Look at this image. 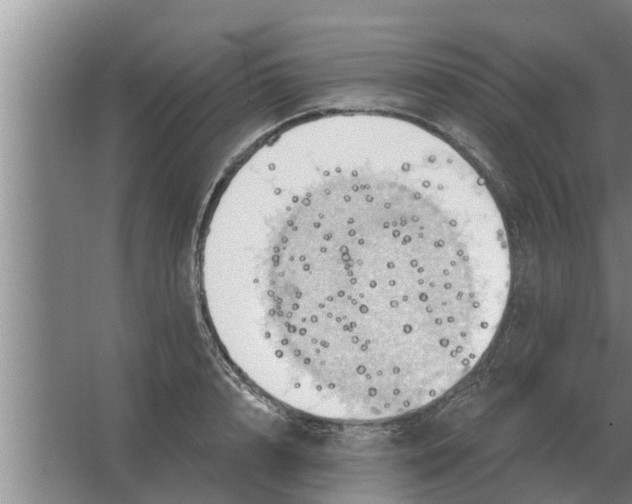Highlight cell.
I'll use <instances>...</instances> for the list:
<instances>
[{
  "mask_svg": "<svg viewBox=\"0 0 632 504\" xmlns=\"http://www.w3.org/2000/svg\"><path fill=\"white\" fill-rule=\"evenodd\" d=\"M229 320L293 379L371 408L470 371L508 303L500 210L452 145L409 121L317 117L252 150L204 241Z\"/></svg>",
  "mask_w": 632,
  "mask_h": 504,
  "instance_id": "cell-1",
  "label": "cell"
}]
</instances>
